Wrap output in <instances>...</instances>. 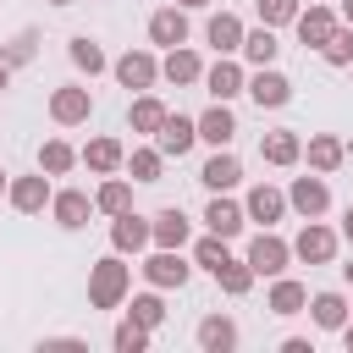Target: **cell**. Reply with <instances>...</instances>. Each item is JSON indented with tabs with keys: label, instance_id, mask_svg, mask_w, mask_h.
I'll use <instances>...</instances> for the list:
<instances>
[{
	"label": "cell",
	"instance_id": "cell-7",
	"mask_svg": "<svg viewBox=\"0 0 353 353\" xmlns=\"http://www.w3.org/2000/svg\"><path fill=\"white\" fill-rule=\"evenodd\" d=\"M287 204H292L303 221H320V215L331 210V188H325L320 176H298V182H292V193H287Z\"/></svg>",
	"mask_w": 353,
	"mask_h": 353
},
{
	"label": "cell",
	"instance_id": "cell-13",
	"mask_svg": "<svg viewBox=\"0 0 353 353\" xmlns=\"http://www.w3.org/2000/svg\"><path fill=\"white\" fill-rule=\"evenodd\" d=\"M143 276H149V287H182L193 276V265H182L176 248H160L154 259H143Z\"/></svg>",
	"mask_w": 353,
	"mask_h": 353
},
{
	"label": "cell",
	"instance_id": "cell-30",
	"mask_svg": "<svg viewBox=\"0 0 353 353\" xmlns=\"http://www.w3.org/2000/svg\"><path fill=\"white\" fill-rule=\"evenodd\" d=\"M276 50H281V44H276V33H270V28H265V22H259V28H254V33H248V28H243V55H248V61H254V66H270V61H276Z\"/></svg>",
	"mask_w": 353,
	"mask_h": 353
},
{
	"label": "cell",
	"instance_id": "cell-48",
	"mask_svg": "<svg viewBox=\"0 0 353 353\" xmlns=\"http://www.w3.org/2000/svg\"><path fill=\"white\" fill-rule=\"evenodd\" d=\"M6 83H11V66H6V61H0V88H6Z\"/></svg>",
	"mask_w": 353,
	"mask_h": 353
},
{
	"label": "cell",
	"instance_id": "cell-12",
	"mask_svg": "<svg viewBox=\"0 0 353 353\" xmlns=\"http://www.w3.org/2000/svg\"><path fill=\"white\" fill-rule=\"evenodd\" d=\"M6 199H11V210L39 215V210L50 204V182H44V171H39V176H17V182H6Z\"/></svg>",
	"mask_w": 353,
	"mask_h": 353
},
{
	"label": "cell",
	"instance_id": "cell-6",
	"mask_svg": "<svg viewBox=\"0 0 353 353\" xmlns=\"http://www.w3.org/2000/svg\"><path fill=\"white\" fill-rule=\"evenodd\" d=\"M292 254H298L303 265H331V254H336V232H331V226H320V221H303V232H298Z\"/></svg>",
	"mask_w": 353,
	"mask_h": 353
},
{
	"label": "cell",
	"instance_id": "cell-18",
	"mask_svg": "<svg viewBox=\"0 0 353 353\" xmlns=\"http://www.w3.org/2000/svg\"><path fill=\"white\" fill-rule=\"evenodd\" d=\"M143 243H149V221L132 215V210H121L116 226H110V248H116V254H138Z\"/></svg>",
	"mask_w": 353,
	"mask_h": 353
},
{
	"label": "cell",
	"instance_id": "cell-22",
	"mask_svg": "<svg viewBox=\"0 0 353 353\" xmlns=\"http://www.w3.org/2000/svg\"><path fill=\"white\" fill-rule=\"evenodd\" d=\"M243 221H248V215H243V204H232V199H221V193H215V199H210V210H204V226H210L215 237H237V232H243Z\"/></svg>",
	"mask_w": 353,
	"mask_h": 353
},
{
	"label": "cell",
	"instance_id": "cell-14",
	"mask_svg": "<svg viewBox=\"0 0 353 353\" xmlns=\"http://www.w3.org/2000/svg\"><path fill=\"white\" fill-rule=\"evenodd\" d=\"M149 39H154V44H165V50L188 44V17H182V6H160V11L149 17Z\"/></svg>",
	"mask_w": 353,
	"mask_h": 353
},
{
	"label": "cell",
	"instance_id": "cell-42",
	"mask_svg": "<svg viewBox=\"0 0 353 353\" xmlns=\"http://www.w3.org/2000/svg\"><path fill=\"white\" fill-rule=\"evenodd\" d=\"M39 347H83V336H44Z\"/></svg>",
	"mask_w": 353,
	"mask_h": 353
},
{
	"label": "cell",
	"instance_id": "cell-35",
	"mask_svg": "<svg viewBox=\"0 0 353 353\" xmlns=\"http://www.w3.org/2000/svg\"><path fill=\"white\" fill-rule=\"evenodd\" d=\"M94 204H99L105 215H121V210H132V188H127L121 176H110V182H105V188L94 193Z\"/></svg>",
	"mask_w": 353,
	"mask_h": 353
},
{
	"label": "cell",
	"instance_id": "cell-17",
	"mask_svg": "<svg viewBox=\"0 0 353 353\" xmlns=\"http://www.w3.org/2000/svg\"><path fill=\"white\" fill-rule=\"evenodd\" d=\"M281 210H287V193H276L270 182L248 188V204H243V215H248V221H265V226H276V221H281Z\"/></svg>",
	"mask_w": 353,
	"mask_h": 353
},
{
	"label": "cell",
	"instance_id": "cell-34",
	"mask_svg": "<svg viewBox=\"0 0 353 353\" xmlns=\"http://www.w3.org/2000/svg\"><path fill=\"white\" fill-rule=\"evenodd\" d=\"M215 281H221V292H232V298H243V292L254 287V270H248V259H226V265L215 270Z\"/></svg>",
	"mask_w": 353,
	"mask_h": 353
},
{
	"label": "cell",
	"instance_id": "cell-41",
	"mask_svg": "<svg viewBox=\"0 0 353 353\" xmlns=\"http://www.w3.org/2000/svg\"><path fill=\"white\" fill-rule=\"evenodd\" d=\"M254 6H259V22L265 28H281V22L298 17V0H254Z\"/></svg>",
	"mask_w": 353,
	"mask_h": 353
},
{
	"label": "cell",
	"instance_id": "cell-2",
	"mask_svg": "<svg viewBox=\"0 0 353 353\" xmlns=\"http://www.w3.org/2000/svg\"><path fill=\"white\" fill-rule=\"evenodd\" d=\"M287 259H292V243H281L270 226L248 243V270H254V276H281V270H287Z\"/></svg>",
	"mask_w": 353,
	"mask_h": 353
},
{
	"label": "cell",
	"instance_id": "cell-20",
	"mask_svg": "<svg viewBox=\"0 0 353 353\" xmlns=\"http://www.w3.org/2000/svg\"><path fill=\"white\" fill-rule=\"evenodd\" d=\"M204 39L215 44V55H232V50H243V22H237L232 11H215V17L204 22Z\"/></svg>",
	"mask_w": 353,
	"mask_h": 353
},
{
	"label": "cell",
	"instance_id": "cell-16",
	"mask_svg": "<svg viewBox=\"0 0 353 353\" xmlns=\"http://www.w3.org/2000/svg\"><path fill=\"white\" fill-rule=\"evenodd\" d=\"M160 77H165V83H176V88H182V83H199V77H204V61H199L188 44H176V50H165Z\"/></svg>",
	"mask_w": 353,
	"mask_h": 353
},
{
	"label": "cell",
	"instance_id": "cell-26",
	"mask_svg": "<svg viewBox=\"0 0 353 353\" xmlns=\"http://www.w3.org/2000/svg\"><path fill=\"white\" fill-rule=\"evenodd\" d=\"M303 303H309V287L292 281V276H276V287H270V314H303Z\"/></svg>",
	"mask_w": 353,
	"mask_h": 353
},
{
	"label": "cell",
	"instance_id": "cell-21",
	"mask_svg": "<svg viewBox=\"0 0 353 353\" xmlns=\"http://www.w3.org/2000/svg\"><path fill=\"white\" fill-rule=\"evenodd\" d=\"M199 83H204L215 99H232V94H243V83H248V77H243V66H237V61H226V55H221V61H215Z\"/></svg>",
	"mask_w": 353,
	"mask_h": 353
},
{
	"label": "cell",
	"instance_id": "cell-3",
	"mask_svg": "<svg viewBox=\"0 0 353 353\" xmlns=\"http://www.w3.org/2000/svg\"><path fill=\"white\" fill-rule=\"evenodd\" d=\"M243 94H248V99H254L259 110H281V105L292 99V83H287L281 72H270V66H259V72H254V77L243 83Z\"/></svg>",
	"mask_w": 353,
	"mask_h": 353
},
{
	"label": "cell",
	"instance_id": "cell-33",
	"mask_svg": "<svg viewBox=\"0 0 353 353\" xmlns=\"http://www.w3.org/2000/svg\"><path fill=\"white\" fill-rule=\"evenodd\" d=\"M121 165L132 171V182H160V165H165V154H160V149H132Z\"/></svg>",
	"mask_w": 353,
	"mask_h": 353
},
{
	"label": "cell",
	"instance_id": "cell-5",
	"mask_svg": "<svg viewBox=\"0 0 353 353\" xmlns=\"http://www.w3.org/2000/svg\"><path fill=\"white\" fill-rule=\"evenodd\" d=\"M110 72H116V83H121V88H138V94H143V88H154V77H160V61H154L149 50H127V55H121Z\"/></svg>",
	"mask_w": 353,
	"mask_h": 353
},
{
	"label": "cell",
	"instance_id": "cell-11",
	"mask_svg": "<svg viewBox=\"0 0 353 353\" xmlns=\"http://www.w3.org/2000/svg\"><path fill=\"white\" fill-rule=\"evenodd\" d=\"M199 182H204L210 193H226V188H237V182H243V160H237V154H226V149H215V154L204 160Z\"/></svg>",
	"mask_w": 353,
	"mask_h": 353
},
{
	"label": "cell",
	"instance_id": "cell-32",
	"mask_svg": "<svg viewBox=\"0 0 353 353\" xmlns=\"http://www.w3.org/2000/svg\"><path fill=\"white\" fill-rule=\"evenodd\" d=\"M66 55H72V66H77V72H88V77H94V72H105V50H99L88 33H77V39L66 44Z\"/></svg>",
	"mask_w": 353,
	"mask_h": 353
},
{
	"label": "cell",
	"instance_id": "cell-10",
	"mask_svg": "<svg viewBox=\"0 0 353 353\" xmlns=\"http://www.w3.org/2000/svg\"><path fill=\"white\" fill-rule=\"evenodd\" d=\"M193 138H199V127H193L188 116H171V110H165V121H160V132H154V149L182 160V154L193 149Z\"/></svg>",
	"mask_w": 353,
	"mask_h": 353
},
{
	"label": "cell",
	"instance_id": "cell-51",
	"mask_svg": "<svg viewBox=\"0 0 353 353\" xmlns=\"http://www.w3.org/2000/svg\"><path fill=\"white\" fill-rule=\"evenodd\" d=\"M0 193H6V171H0Z\"/></svg>",
	"mask_w": 353,
	"mask_h": 353
},
{
	"label": "cell",
	"instance_id": "cell-25",
	"mask_svg": "<svg viewBox=\"0 0 353 353\" xmlns=\"http://www.w3.org/2000/svg\"><path fill=\"white\" fill-rule=\"evenodd\" d=\"M121 160H127V149H121L116 138H94V143L83 149V165H88V171H99V176L121 171Z\"/></svg>",
	"mask_w": 353,
	"mask_h": 353
},
{
	"label": "cell",
	"instance_id": "cell-9",
	"mask_svg": "<svg viewBox=\"0 0 353 353\" xmlns=\"http://www.w3.org/2000/svg\"><path fill=\"white\" fill-rule=\"evenodd\" d=\"M193 127H199V138H204V143H215V149H226V143L237 138V116L226 110V99H215V105H210Z\"/></svg>",
	"mask_w": 353,
	"mask_h": 353
},
{
	"label": "cell",
	"instance_id": "cell-44",
	"mask_svg": "<svg viewBox=\"0 0 353 353\" xmlns=\"http://www.w3.org/2000/svg\"><path fill=\"white\" fill-rule=\"evenodd\" d=\"M342 237L353 243V204H347V215H342Z\"/></svg>",
	"mask_w": 353,
	"mask_h": 353
},
{
	"label": "cell",
	"instance_id": "cell-24",
	"mask_svg": "<svg viewBox=\"0 0 353 353\" xmlns=\"http://www.w3.org/2000/svg\"><path fill=\"white\" fill-rule=\"evenodd\" d=\"M199 347H204V353H232V347H237V325H232L226 314H204V320H199Z\"/></svg>",
	"mask_w": 353,
	"mask_h": 353
},
{
	"label": "cell",
	"instance_id": "cell-23",
	"mask_svg": "<svg viewBox=\"0 0 353 353\" xmlns=\"http://www.w3.org/2000/svg\"><path fill=\"white\" fill-rule=\"evenodd\" d=\"M149 243H160V248H182L188 243V215L171 204V210H160L154 221H149Z\"/></svg>",
	"mask_w": 353,
	"mask_h": 353
},
{
	"label": "cell",
	"instance_id": "cell-37",
	"mask_svg": "<svg viewBox=\"0 0 353 353\" xmlns=\"http://www.w3.org/2000/svg\"><path fill=\"white\" fill-rule=\"evenodd\" d=\"M110 347H116V353H143V347H149V331H143L138 320H121V325L110 331Z\"/></svg>",
	"mask_w": 353,
	"mask_h": 353
},
{
	"label": "cell",
	"instance_id": "cell-40",
	"mask_svg": "<svg viewBox=\"0 0 353 353\" xmlns=\"http://www.w3.org/2000/svg\"><path fill=\"white\" fill-rule=\"evenodd\" d=\"M127 320H138L143 331H154V325L165 320V303H160L154 292H138V298H132V314H127Z\"/></svg>",
	"mask_w": 353,
	"mask_h": 353
},
{
	"label": "cell",
	"instance_id": "cell-31",
	"mask_svg": "<svg viewBox=\"0 0 353 353\" xmlns=\"http://www.w3.org/2000/svg\"><path fill=\"white\" fill-rule=\"evenodd\" d=\"M77 165V149L66 143V138H50L44 149H39V171H50V176H66Z\"/></svg>",
	"mask_w": 353,
	"mask_h": 353
},
{
	"label": "cell",
	"instance_id": "cell-15",
	"mask_svg": "<svg viewBox=\"0 0 353 353\" xmlns=\"http://www.w3.org/2000/svg\"><path fill=\"white\" fill-rule=\"evenodd\" d=\"M292 28H298V39L309 44V50H320L325 39H331V28H336V17H331V6H298V17H292Z\"/></svg>",
	"mask_w": 353,
	"mask_h": 353
},
{
	"label": "cell",
	"instance_id": "cell-45",
	"mask_svg": "<svg viewBox=\"0 0 353 353\" xmlns=\"http://www.w3.org/2000/svg\"><path fill=\"white\" fill-rule=\"evenodd\" d=\"M342 347H347V353H353V320H347V325H342Z\"/></svg>",
	"mask_w": 353,
	"mask_h": 353
},
{
	"label": "cell",
	"instance_id": "cell-29",
	"mask_svg": "<svg viewBox=\"0 0 353 353\" xmlns=\"http://www.w3.org/2000/svg\"><path fill=\"white\" fill-rule=\"evenodd\" d=\"M342 160H347L342 138H331V132H314V138H309V165H314V171H336Z\"/></svg>",
	"mask_w": 353,
	"mask_h": 353
},
{
	"label": "cell",
	"instance_id": "cell-36",
	"mask_svg": "<svg viewBox=\"0 0 353 353\" xmlns=\"http://www.w3.org/2000/svg\"><path fill=\"white\" fill-rule=\"evenodd\" d=\"M226 259H232V254H226V237H215V232H210V237H199V243H193V265H204L210 276H215Z\"/></svg>",
	"mask_w": 353,
	"mask_h": 353
},
{
	"label": "cell",
	"instance_id": "cell-8",
	"mask_svg": "<svg viewBox=\"0 0 353 353\" xmlns=\"http://www.w3.org/2000/svg\"><path fill=\"white\" fill-rule=\"evenodd\" d=\"M50 210H55V226L83 232V226H88V210H94V199H88L83 188H61V193H50Z\"/></svg>",
	"mask_w": 353,
	"mask_h": 353
},
{
	"label": "cell",
	"instance_id": "cell-50",
	"mask_svg": "<svg viewBox=\"0 0 353 353\" xmlns=\"http://www.w3.org/2000/svg\"><path fill=\"white\" fill-rule=\"evenodd\" d=\"M50 6H72V0H50Z\"/></svg>",
	"mask_w": 353,
	"mask_h": 353
},
{
	"label": "cell",
	"instance_id": "cell-4",
	"mask_svg": "<svg viewBox=\"0 0 353 353\" xmlns=\"http://www.w3.org/2000/svg\"><path fill=\"white\" fill-rule=\"evenodd\" d=\"M50 116H55L61 127H83V121L94 116V94H88V88H77V83H66V88H55V94H50Z\"/></svg>",
	"mask_w": 353,
	"mask_h": 353
},
{
	"label": "cell",
	"instance_id": "cell-46",
	"mask_svg": "<svg viewBox=\"0 0 353 353\" xmlns=\"http://www.w3.org/2000/svg\"><path fill=\"white\" fill-rule=\"evenodd\" d=\"M342 22H347V28H353V0H342Z\"/></svg>",
	"mask_w": 353,
	"mask_h": 353
},
{
	"label": "cell",
	"instance_id": "cell-28",
	"mask_svg": "<svg viewBox=\"0 0 353 353\" xmlns=\"http://www.w3.org/2000/svg\"><path fill=\"white\" fill-rule=\"evenodd\" d=\"M259 154H265L270 165H292V160L303 154V143H298V132L281 127V132H265V138H259Z\"/></svg>",
	"mask_w": 353,
	"mask_h": 353
},
{
	"label": "cell",
	"instance_id": "cell-47",
	"mask_svg": "<svg viewBox=\"0 0 353 353\" xmlns=\"http://www.w3.org/2000/svg\"><path fill=\"white\" fill-rule=\"evenodd\" d=\"M176 6H182V11H199V6H210V0H176Z\"/></svg>",
	"mask_w": 353,
	"mask_h": 353
},
{
	"label": "cell",
	"instance_id": "cell-1",
	"mask_svg": "<svg viewBox=\"0 0 353 353\" xmlns=\"http://www.w3.org/2000/svg\"><path fill=\"white\" fill-rule=\"evenodd\" d=\"M127 287H132V270L121 265V254H110V259H99L88 270V303L94 309H121L127 303Z\"/></svg>",
	"mask_w": 353,
	"mask_h": 353
},
{
	"label": "cell",
	"instance_id": "cell-19",
	"mask_svg": "<svg viewBox=\"0 0 353 353\" xmlns=\"http://www.w3.org/2000/svg\"><path fill=\"white\" fill-rule=\"evenodd\" d=\"M303 309L314 314V325H320V331H342V325H347V314H353L342 292H314V298H309Z\"/></svg>",
	"mask_w": 353,
	"mask_h": 353
},
{
	"label": "cell",
	"instance_id": "cell-49",
	"mask_svg": "<svg viewBox=\"0 0 353 353\" xmlns=\"http://www.w3.org/2000/svg\"><path fill=\"white\" fill-rule=\"evenodd\" d=\"M342 270H347V281H353V265H342Z\"/></svg>",
	"mask_w": 353,
	"mask_h": 353
},
{
	"label": "cell",
	"instance_id": "cell-38",
	"mask_svg": "<svg viewBox=\"0 0 353 353\" xmlns=\"http://www.w3.org/2000/svg\"><path fill=\"white\" fill-rule=\"evenodd\" d=\"M320 55L331 66H353V28H331V39L320 44Z\"/></svg>",
	"mask_w": 353,
	"mask_h": 353
},
{
	"label": "cell",
	"instance_id": "cell-27",
	"mask_svg": "<svg viewBox=\"0 0 353 353\" xmlns=\"http://www.w3.org/2000/svg\"><path fill=\"white\" fill-rule=\"evenodd\" d=\"M160 121H165V105H160L154 94H138V99H132V110H127V127L154 138V132H160Z\"/></svg>",
	"mask_w": 353,
	"mask_h": 353
},
{
	"label": "cell",
	"instance_id": "cell-43",
	"mask_svg": "<svg viewBox=\"0 0 353 353\" xmlns=\"http://www.w3.org/2000/svg\"><path fill=\"white\" fill-rule=\"evenodd\" d=\"M281 353H314V347H309V336H287V342H281Z\"/></svg>",
	"mask_w": 353,
	"mask_h": 353
},
{
	"label": "cell",
	"instance_id": "cell-39",
	"mask_svg": "<svg viewBox=\"0 0 353 353\" xmlns=\"http://www.w3.org/2000/svg\"><path fill=\"white\" fill-rule=\"evenodd\" d=\"M33 50H39V33H33V28H22V33L0 50V61H6V66H28V61H33Z\"/></svg>",
	"mask_w": 353,
	"mask_h": 353
}]
</instances>
